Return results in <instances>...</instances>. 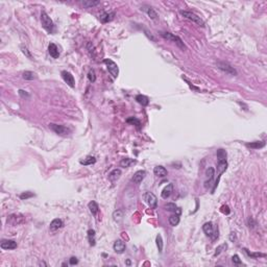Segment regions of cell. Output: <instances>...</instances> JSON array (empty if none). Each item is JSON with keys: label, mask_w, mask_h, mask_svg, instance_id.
Wrapping results in <instances>:
<instances>
[{"label": "cell", "mask_w": 267, "mask_h": 267, "mask_svg": "<svg viewBox=\"0 0 267 267\" xmlns=\"http://www.w3.org/2000/svg\"><path fill=\"white\" fill-rule=\"evenodd\" d=\"M145 175H146V172H145V170H138L137 172L134 173L133 175V178H132V182H133L134 184H137V185H139L140 183H142V181L145 178Z\"/></svg>", "instance_id": "4fadbf2b"}, {"label": "cell", "mask_w": 267, "mask_h": 267, "mask_svg": "<svg viewBox=\"0 0 267 267\" xmlns=\"http://www.w3.org/2000/svg\"><path fill=\"white\" fill-rule=\"evenodd\" d=\"M221 212L224 214H230V209L227 206H222L221 207Z\"/></svg>", "instance_id": "bcb514c9"}, {"label": "cell", "mask_w": 267, "mask_h": 267, "mask_svg": "<svg viewBox=\"0 0 267 267\" xmlns=\"http://www.w3.org/2000/svg\"><path fill=\"white\" fill-rule=\"evenodd\" d=\"M180 14L182 15L183 17L187 18V19L191 20V21H193L194 23H196V24L200 25V26H203V27L204 26V20L201 19L200 17H198L197 15L194 14V13L189 12V11H181V12H180Z\"/></svg>", "instance_id": "5b68a950"}, {"label": "cell", "mask_w": 267, "mask_h": 267, "mask_svg": "<svg viewBox=\"0 0 267 267\" xmlns=\"http://www.w3.org/2000/svg\"><path fill=\"white\" fill-rule=\"evenodd\" d=\"M154 175L159 176V177H165L168 172H167V169H166L165 167H163V166H157L154 169Z\"/></svg>", "instance_id": "44dd1931"}, {"label": "cell", "mask_w": 267, "mask_h": 267, "mask_svg": "<svg viewBox=\"0 0 267 267\" xmlns=\"http://www.w3.org/2000/svg\"><path fill=\"white\" fill-rule=\"evenodd\" d=\"M115 18V13L114 12H102L99 16V20L101 23L111 22Z\"/></svg>", "instance_id": "5bb4252c"}, {"label": "cell", "mask_w": 267, "mask_h": 267, "mask_svg": "<svg viewBox=\"0 0 267 267\" xmlns=\"http://www.w3.org/2000/svg\"><path fill=\"white\" fill-rule=\"evenodd\" d=\"M48 52L50 54V56H52L53 59H58L59 56V48L58 46L54 43H50L48 46Z\"/></svg>", "instance_id": "ac0fdd59"}, {"label": "cell", "mask_w": 267, "mask_h": 267, "mask_svg": "<svg viewBox=\"0 0 267 267\" xmlns=\"http://www.w3.org/2000/svg\"><path fill=\"white\" fill-rule=\"evenodd\" d=\"M61 75H62V77H63L64 82H66L69 87H71V88L75 87V79H74L73 75L70 73V72L66 71V70H63V71L61 72Z\"/></svg>", "instance_id": "8fae6325"}, {"label": "cell", "mask_w": 267, "mask_h": 267, "mask_svg": "<svg viewBox=\"0 0 267 267\" xmlns=\"http://www.w3.org/2000/svg\"><path fill=\"white\" fill-rule=\"evenodd\" d=\"M136 100L140 103V105H147L149 103L148 98L145 96V95H141V94L137 95V96H136Z\"/></svg>", "instance_id": "1f68e13d"}, {"label": "cell", "mask_w": 267, "mask_h": 267, "mask_svg": "<svg viewBox=\"0 0 267 267\" xmlns=\"http://www.w3.org/2000/svg\"><path fill=\"white\" fill-rule=\"evenodd\" d=\"M88 79L91 82H95V80H96V75H95V71L93 69L90 70L89 73H88Z\"/></svg>", "instance_id": "f35d334b"}, {"label": "cell", "mask_w": 267, "mask_h": 267, "mask_svg": "<svg viewBox=\"0 0 267 267\" xmlns=\"http://www.w3.org/2000/svg\"><path fill=\"white\" fill-rule=\"evenodd\" d=\"M161 36L165 39V40H168V41H171V42H174L177 47H180L181 49H186V46L184 42L182 41V39L178 38L177 36H174L173 33H170V32H161Z\"/></svg>", "instance_id": "3957f363"}, {"label": "cell", "mask_w": 267, "mask_h": 267, "mask_svg": "<svg viewBox=\"0 0 267 267\" xmlns=\"http://www.w3.org/2000/svg\"><path fill=\"white\" fill-rule=\"evenodd\" d=\"M126 122L133 124V125H136L138 128H140V125H141V122H140V120H139V119H137L136 117H129V118H128V119H126Z\"/></svg>", "instance_id": "e575fe53"}, {"label": "cell", "mask_w": 267, "mask_h": 267, "mask_svg": "<svg viewBox=\"0 0 267 267\" xmlns=\"http://www.w3.org/2000/svg\"><path fill=\"white\" fill-rule=\"evenodd\" d=\"M135 162H136V161L131 159V158H124V159H122L120 161V166H121V167H123V168H128L132 164H134Z\"/></svg>", "instance_id": "f1b7e54d"}, {"label": "cell", "mask_w": 267, "mask_h": 267, "mask_svg": "<svg viewBox=\"0 0 267 267\" xmlns=\"http://www.w3.org/2000/svg\"><path fill=\"white\" fill-rule=\"evenodd\" d=\"M141 10H143V11H144L145 13H147V15H148V16H149L150 19L155 20V19H157V18H158L157 13L154 12V10L152 9V7H150V6H144L143 9H141Z\"/></svg>", "instance_id": "cb8c5ba5"}, {"label": "cell", "mask_w": 267, "mask_h": 267, "mask_svg": "<svg viewBox=\"0 0 267 267\" xmlns=\"http://www.w3.org/2000/svg\"><path fill=\"white\" fill-rule=\"evenodd\" d=\"M49 128L52 132H54L56 135L59 136H68V135L71 133V131L66 128L65 125H59V124H55V123H49Z\"/></svg>", "instance_id": "277c9868"}, {"label": "cell", "mask_w": 267, "mask_h": 267, "mask_svg": "<svg viewBox=\"0 0 267 267\" xmlns=\"http://www.w3.org/2000/svg\"><path fill=\"white\" fill-rule=\"evenodd\" d=\"M87 49H88V51H89L90 55L93 56V58H95V49H94V46L92 45V43H90V42L88 43Z\"/></svg>", "instance_id": "ab89813d"}, {"label": "cell", "mask_w": 267, "mask_h": 267, "mask_svg": "<svg viewBox=\"0 0 267 267\" xmlns=\"http://www.w3.org/2000/svg\"><path fill=\"white\" fill-rule=\"evenodd\" d=\"M77 263H78V260H77V258H75V257H72V258H70V260H69V264H70V265H76Z\"/></svg>", "instance_id": "ee69618b"}, {"label": "cell", "mask_w": 267, "mask_h": 267, "mask_svg": "<svg viewBox=\"0 0 267 267\" xmlns=\"http://www.w3.org/2000/svg\"><path fill=\"white\" fill-rule=\"evenodd\" d=\"M144 201L148 204L150 209H157L158 207V198L154 193L151 192H145L143 194Z\"/></svg>", "instance_id": "52a82bcc"}, {"label": "cell", "mask_w": 267, "mask_h": 267, "mask_svg": "<svg viewBox=\"0 0 267 267\" xmlns=\"http://www.w3.org/2000/svg\"><path fill=\"white\" fill-rule=\"evenodd\" d=\"M227 248V243H223V244H221V245H219V246H217V248H216V250H215V254H214V257H217V256H219L220 254L222 253V251L223 250H225Z\"/></svg>", "instance_id": "8d00e7d4"}, {"label": "cell", "mask_w": 267, "mask_h": 267, "mask_svg": "<svg viewBox=\"0 0 267 267\" xmlns=\"http://www.w3.org/2000/svg\"><path fill=\"white\" fill-rule=\"evenodd\" d=\"M113 248H114V250H115L117 254H122L123 251L125 250L126 245H125V243H124L121 239H118V240H116L115 242H114Z\"/></svg>", "instance_id": "2e32d148"}, {"label": "cell", "mask_w": 267, "mask_h": 267, "mask_svg": "<svg viewBox=\"0 0 267 267\" xmlns=\"http://www.w3.org/2000/svg\"><path fill=\"white\" fill-rule=\"evenodd\" d=\"M19 95L21 97H29V94L26 91H24V90H19Z\"/></svg>", "instance_id": "f6af8a7d"}, {"label": "cell", "mask_w": 267, "mask_h": 267, "mask_svg": "<svg viewBox=\"0 0 267 267\" xmlns=\"http://www.w3.org/2000/svg\"><path fill=\"white\" fill-rule=\"evenodd\" d=\"M217 154V159H218V161H227V151H225L224 149L220 148L217 150L216 152Z\"/></svg>", "instance_id": "836d02e7"}, {"label": "cell", "mask_w": 267, "mask_h": 267, "mask_svg": "<svg viewBox=\"0 0 267 267\" xmlns=\"http://www.w3.org/2000/svg\"><path fill=\"white\" fill-rule=\"evenodd\" d=\"M203 231L208 237H211L212 240H216L218 238V231H215L212 222H206L203 225Z\"/></svg>", "instance_id": "8992f818"}, {"label": "cell", "mask_w": 267, "mask_h": 267, "mask_svg": "<svg viewBox=\"0 0 267 267\" xmlns=\"http://www.w3.org/2000/svg\"><path fill=\"white\" fill-rule=\"evenodd\" d=\"M155 242H157V246H158V250H159L160 253L163 251V238L162 236L160 234L157 235V238H155Z\"/></svg>", "instance_id": "d590c367"}, {"label": "cell", "mask_w": 267, "mask_h": 267, "mask_svg": "<svg viewBox=\"0 0 267 267\" xmlns=\"http://www.w3.org/2000/svg\"><path fill=\"white\" fill-rule=\"evenodd\" d=\"M214 175H215V171L214 168L209 167L208 169L206 170V181H204V188L208 189L210 186H211L212 182L214 180Z\"/></svg>", "instance_id": "7c38bea8"}, {"label": "cell", "mask_w": 267, "mask_h": 267, "mask_svg": "<svg viewBox=\"0 0 267 267\" xmlns=\"http://www.w3.org/2000/svg\"><path fill=\"white\" fill-rule=\"evenodd\" d=\"M32 196H35V194L32 193V192H23L22 194H20V198L23 199V200L29 198V197H32Z\"/></svg>", "instance_id": "60d3db41"}, {"label": "cell", "mask_w": 267, "mask_h": 267, "mask_svg": "<svg viewBox=\"0 0 267 267\" xmlns=\"http://www.w3.org/2000/svg\"><path fill=\"white\" fill-rule=\"evenodd\" d=\"M217 67L222 72L230 75H237V71L235 70L234 67H232L230 64L225 63V62H217Z\"/></svg>", "instance_id": "9c48e42d"}, {"label": "cell", "mask_w": 267, "mask_h": 267, "mask_svg": "<svg viewBox=\"0 0 267 267\" xmlns=\"http://www.w3.org/2000/svg\"><path fill=\"white\" fill-rule=\"evenodd\" d=\"M172 192H173V184H168V185L163 189L162 193H161V196H162V198L167 199L168 197H170Z\"/></svg>", "instance_id": "d6986e66"}, {"label": "cell", "mask_w": 267, "mask_h": 267, "mask_svg": "<svg viewBox=\"0 0 267 267\" xmlns=\"http://www.w3.org/2000/svg\"><path fill=\"white\" fill-rule=\"evenodd\" d=\"M165 209L167 210V211H169V212H173V213H175V214H177V215H180L181 214V209L178 208L177 206H176L175 204H173V203H168V204H165Z\"/></svg>", "instance_id": "7402d4cb"}, {"label": "cell", "mask_w": 267, "mask_h": 267, "mask_svg": "<svg viewBox=\"0 0 267 267\" xmlns=\"http://www.w3.org/2000/svg\"><path fill=\"white\" fill-rule=\"evenodd\" d=\"M168 220H169V223L172 225V227H176V225L180 223V215L177 214L171 215Z\"/></svg>", "instance_id": "d6a6232c"}, {"label": "cell", "mask_w": 267, "mask_h": 267, "mask_svg": "<svg viewBox=\"0 0 267 267\" xmlns=\"http://www.w3.org/2000/svg\"><path fill=\"white\" fill-rule=\"evenodd\" d=\"M100 3V1H93V0H85V1H82V4L84 6L86 9H91V7H94L98 6Z\"/></svg>", "instance_id": "83f0119b"}, {"label": "cell", "mask_w": 267, "mask_h": 267, "mask_svg": "<svg viewBox=\"0 0 267 267\" xmlns=\"http://www.w3.org/2000/svg\"><path fill=\"white\" fill-rule=\"evenodd\" d=\"M123 212L121 211V210H116V211H114L113 213V219L114 221H116L117 223H119V222H121L123 220Z\"/></svg>", "instance_id": "d4e9b609"}, {"label": "cell", "mask_w": 267, "mask_h": 267, "mask_svg": "<svg viewBox=\"0 0 267 267\" xmlns=\"http://www.w3.org/2000/svg\"><path fill=\"white\" fill-rule=\"evenodd\" d=\"M120 176H121V170L116 168V169L112 170L110 173H109V180H110L112 183H114V182H116V181H118L119 178H120Z\"/></svg>", "instance_id": "ffe728a7"}, {"label": "cell", "mask_w": 267, "mask_h": 267, "mask_svg": "<svg viewBox=\"0 0 267 267\" xmlns=\"http://www.w3.org/2000/svg\"><path fill=\"white\" fill-rule=\"evenodd\" d=\"M21 50H22V53L24 54V55L26 56V58L30 59H32V53H30V51L28 50V48L26 47V46H25V45H21Z\"/></svg>", "instance_id": "74e56055"}, {"label": "cell", "mask_w": 267, "mask_h": 267, "mask_svg": "<svg viewBox=\"0 0 267 267\" xmlns=\"http://www.w3.org/2000/svg\"><path fill=\"white\" fill-rule=\"evenodd\" d=\"M7 224H11L13 227H16V225H20L23 224L25 222V218L24 216L21 214H12L7 217L6 220Z\"/></svg>", "instance_id": "ba28073f"}, {"label": "cell", "mask_w": 267, "mask_h": 267, "mask_svg": "<svg viewBox=\"0 0 267 267\" xmlns=\"http://www.w3.org/2000/svg\"><path fill=\"white\" fill-rule=\"evenodd\" d=\"M103 63L105 64V66H107V68H108V71L110 72V74L112 75L113 78L114 79L117 78L118 74H119V67H118V65L116 64L114 61H112V59H103Z\"/></svg>", "instance_id": "7a4b0ae2"}, {"label": "cell", "mask_w": 267, "mask_h": 267, "mask_svg": "<svg viewBox=\"0 0 267 267\" xmlns=\"http://www.w3.org/2000/svg\"><path fill=\"white\" fill-rule=\"evenodd\" d=\"M41 23H42V26L47 30L48 32H52L53 28H54V24L51 20V18L48 16V14L45 11H42L41 13Z\"/></svg>", "instance_id": "6da1fadb"}, {"label": "cell", "mask_w": 267, "mask_h": 267, "mask_svg": "<svg viewBox=\"0 0 267 267\" xmlns=\"http://www.w3.org/2000/svg\"><path fill=\"white\" fill-rule=\"evenodd\" d=\"M245 253L247 254L250 257H253V258H259V257H266L265 254H259V253H256V254H253V253H250L247 250H244Z\"/></svg>", "instance_id": "b9f144b4"}, {"label": "cell", "mask_w": 267, "mask_h": 267, "mask_svg": "<svg viewBox=\"0 0 267 267\" xmlns=\"http://www.w3.org/2000/svg\"><path fill=\"white\" fill-rule=\"evenodd\" d=\"M0 246H1L2 250H15L17 248V242H15L14 240H2L1 243H0Z\"/></svg>", "instance_id": "9a60e30c"}, {"label": "cell", "mask_w": 267, "mask_h": 267, "mask_svg": "<svg viewBox=\"0 0 267 267\" xmlns=\"http://www.w3.org/2000/svg\"><path fill=\"white\" fill-rule=\"evenodd\" d=\"M79 163L84 166H89V165L95 164V163H96V159H95L94 157H92V155H88L84 160H80Z\"/></svg>", "instance_id": "603a6c76"}, {"label": "cell", "mask_w": 267, "mask_h": 267, "mask_svg": "<svg viewBox=\"0 0 267 267\" xmlns=\"http://www.w3.org/2000/svg\"><path fill=\"white\" fill-rule=\"evenodd\" d=\"M227 161H218V164H217V170H218V178H217L216 182H215V185H214V188H213V192H212V193H214L215 189H216V187L218 186L220 176H221L222 173H224L225 171H227Z\"/></svg>", "instance_id": "30bf717a"}, {"label": "cell", "mask_w": 267, "mask_h": 267, "mask_svg": "<svg viewBox=\"0 0 267 267\" xmlns=\"http://www.w3.org/2000/svg\"><path fill=\"white\" fill-rule=\"evenodd\" d=\"M39 265H44V266H46V264L44 263V262H40V263H39Z\"/></svg>", "instance_id": "7dc6e473"}, {"label": "cell", "mask_w": 267, "mask_h": 267, "mask_svg": "<svg viewBox=\"0 0 267 267\" xmlns=\"http://www.w3.org/2000/svg\"><path fill=\"white\" fill-rule=\"evenodd\" d=\"M95 231L94 230H89L88 231V239H89V243L91 246H94L96 244V240H95Z\"/></svg>", "instance_id": "f546056e"}, {"label": "cell", "mask_w": 267, "mask_h": 267, "mask_svg": "<svg viewBox=\"0 0 267 267\" xmlns=\"http://www.w3.org/2000/svg\"><path fill=\"white\" fill-rule=\"evenodd\" d=\"M63 227H64V222L62 219L55 218L50 222V231L51 232H55V231L62 229Z\"/></svg>", "instance_id": "e0dca14e"}, {"label": "cell", "mask_w": 267, "mask_h": 267, "mask_svg": "<svg viewBox=\"0 0 267 267\" xmlns=\"http://www.w3.org/2000/svg\"><path fill=\"white\" fill-rule=\"evenodd\" d=\"M22 77L25 80H33V79L37 78V74L32 71H25V72H23Z\"/></svg>", "instance_id": "4dcf8cb0"}, {"label": "cell", "mask_w": 267, "mask_h": 267, "mask_svg": "<svg viewBox=\"0 0 267 267\" xmlns=\"http://www.w3.org/2000/svg\"><path fill=\"white\" fill-rule=\"evenodd\" d=\"M88 207H89L90 212H91V213L94 215V216L98 213V211H99V207H98V204H97L96 201H94V200L90 201L89 204H88Z\"/></svg>", "instance_id": "484cf974"}, {"label": "cell", "mask_w": 267, "mask_h": 267, "mask_svg": "<svg viewBox=\"0 0 267 267\" xmlns=\"http://www.w3.org/2000/svg\"><path fill=\"white\" fill-rule=\"evenodd\" d=\"M246 146L250 147V148H254V149H259V148H262V147L265 146V142H264V141L251 142V143H247V144H246Z\"/></svg>", "instance_id": "4316f807"}, {"label": "cell", "mask_w": 267, "mask_h": 267, "mask_svg": "<svg viewBox=\"0 0 267 267\" xmlns=\"http://www.w3.org/2000/svg\"><path fill=\"white\" fill-rule=\"evenodd\" d=\"M126 264H128V265H131V261L128 260V261H126Z\"/></svg>", "instance_id": "c3c4849f"}, {"label": "cell", "mask_w": 267, "mask_h": 267, "mask_svg": "<svg viewBox=\"0 0 267 267\" xmlns=\"http://www.w3.org/2000/svg\"><path fill=\"white\" fill-rule=\"evenodd\" d=\"M232 261H233V263L236 264V265H239V264H241V260H240V258H239V256H238V255L233 256Z\"/></svg>", "instance_id": "7bdbcfd3"}]
</instances>
